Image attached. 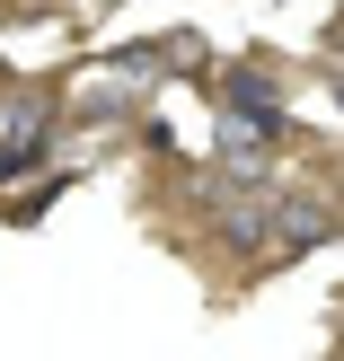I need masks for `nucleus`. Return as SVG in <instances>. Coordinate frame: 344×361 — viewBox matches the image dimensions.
I'll use <instances>...</instances> for the list:
<instances>
[{"mask_svg":"<svg viewBox=\"0 0 344 361\" xmlns=\"http://www.w3.org/2000/svg\"><path fill=\"white\" fill-rule=\"evenodd\" d=\"M327 229H336V212L309 203V194H283V203H274V247H283V256H309Z\"/></svg>","mask_w":344,"mask_h":361,"instance_id":"f257e3e1","label":"nucleus"},{"mask_svg":"<svg viewBox=\"0 0 344 361\" xmlns=\"http://www.w3.org/2000/svg\"><path fill=\"white\" fill-rule=\"evenodd\" d=\"M221 97H230V115H239V123L283 133V97H274V80H265V71H221Z\"/></svg>","mask_w":344,"mask_h":361,"instance_id":"f03ea898","label":"nucleus"},{"mask_svg":"<svg viewBox=\"0 0 344 361\" xmlns=\"http://www.w3.org/2000/svg\"><path fill=\"white\" fill-rule=\"evenodd\" d=\"M336 106H344V71H336Z\"/></svg>","mask_w":344,"mask_h":361,"instance_id":"7ed1b4c3","label":"nucleus"}]
</instances>
